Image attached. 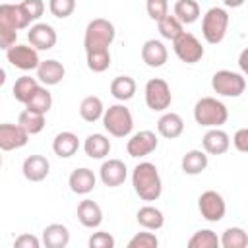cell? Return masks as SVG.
Instances as JSON below:
<instances>
[{"label":"cell","instance_id":"obj_1","mask_svg":"<svg viewBox=\"0 0 248 248\" xmlns=\"http://www.w3.org/2000/svg\"><path fill=\"white\" fill-rule=\"evenodd\" d=\"M132 186H134V192L140 196V200L143 202L159 200L163 192V182L157 167L149 161L138 163L132 170Z\"/></svg>","mask_w":248,"mask_h":248},{"label":"cell","instance_id":"obj_2","mask_svg":"<svg viewBox=\"0 0 248 248\" xmlns=\"http://www.w3.org/2000/svg\"><path fill=\"white\" fill-rule=\"evenodd\" d=\"M194 118L200 126L221 128L229 120V108L217 97H202L194 105Z\"/></svg>","mask_w":248,"mask_h":248},{"label":"cell","instance_id":"obj_3","mask_svg":"<svg viewBox=\"0 0 248 248\" xmlns=\"http://www.w3.org/2000/svg\"><path fill=\"white\" fill-rule=\"evenodd\" d=\"M116 37L114 25L105 17H95L87 23L85 35H83V46L85 52L89 50H108Z\"/></svg>","mask_w":248,"mask_h":248},{"label":"cell","instance_id":"obj_4","mask_svg":"<svg viewBox=\"0 0 248 248\" xmlns=\"http://www.w3.org/2000/svg\"><path fill=\"white\" fill-rule=\"evenodd\" d=\"M103 126L114 138H126V136H130L132 134V128H134V118H132L130 108L126 105H120V103L110 105L103 112Z\"/></svg>","mask_w":248,"mask_h":248},{"label":"cell","instance_id":"obj_5","mask_svg":"<svg viewBox=\"0 0 248 248\" xmlns=\"http://www.w3.org/2000/svg\"><path fill=\"white\" fill-rule=\"evenodd\" d=\"M229 29V14L221 6H213L202 17V35L209 45H219Z\"/></svg>","mask_w":248,"mask_h":248},{"label":"cell","instance_id":"obj_6","mask_svg":"<svg viewBox=\"0 0 248 248\" xmlns=\"http://www.w3.org/2000/svg\"><path fill=\"white\" fill-rule=\"evenodd\" d=\"M211 87L221 97H240L246 89V78L240 72L219 70L211 78Z\"/></svg>","mask_w":248,"mask_h":248},{"label":"cell","instance_id":"obj_7","mask_svg":"<svg viewBox=\"0 0 248 248\" xmlns=\"http://www.w3.org/2000/svg\"><path fill=\"white\" fill-rule=\"evenodd\" d=\"M145 105L155 110V112H163L170 107L172 103V93H170V87L165 79L161 78H151L147 83H145Z\"/></svg>","mask_w":248,"mask_h":248},{"label":"cell","instance_id":"obj_8","mask_svg":"<svg viewBox=\"0 0 248 248\" xmlns=\"http://www.w3.org/2000/svg\"><path fill=\"white\" fill-rule=\"evenodd\" d=\"M172 48H174V54H176L182 62H186V64H196V62H200V60L203 58V54H205V50H203L200 39H198L194 33H188V31H184L180 37H176V39L172 41Z\"/></svg>","mask_w":248,"mask_h":248},{"label":"cell","instance_id":"obj_9","mask_svg":"<svg viewBox=\"0 0 248 248\" xmlns=\"http://www.w3.org/2000/svg\"><path fill=\"white\" fill-rule=\"evenodd\" d=\"M198 209L202 213V217L209 223H217L225 217L227 213V203L223 200V196L215 190H205L202 192V196L198 198Z\"/></svg>","mask_w":248,"mask_h":248},{"label":"cell","instance_id":"obj_10","mask_svg":"<svg viewBox=\"0 0 248 248\" xmlns=\"http://www.w3.org/2000/svg\"><path fill=\"white\" fill-rule=\"evenodd\" d=\"M6 58L12 66L23 70V72H29V70H37L41 58H39V52L29 46V45H14L12 48L6 50Z\"/></svg>","mask_w":248,"mask_h":248},{"label":"cell","instance_id":"obj_11","mask_svg":"<svg viewBox=\"0 0 248 248\" xmlns=\"http://www.w3.org/2000/svg\"><path fill=\"white\" fill-rule=\"evenodd\" d=\"M157 145H159V140H157L155 132H151V130H140V132H136V134L128 140L126 151H128L130 157L140 159V157L151 155V153L157 149Z\"/></svg>","mask_w":248,"mask_h":248},{"label":"cell","instance_id":"obj_12","mask_svg":"<svg viewBox=\"0 0 248 248\" xmlns=\"http://www.w3.org/2000/svg\"><path fill=\"white\" fill-rule=\"evenodd\" d=\"M29 27L19 4H0V33H17Z\"/></svg>","mask_w":248,"mask_h":248},{"label":"cell","instance_id":"obj_13","mask_svg":"<svg viewBox=\"0 0 248 248\" xmlns=\"http://www.w3.org/2000/svg\"><path fill=\"white\" fill-rule=\"evenodd\" d=\"M56 31L48 23H33L27 31V41L29 45L39 52V50H50L56 45Z\"/></svg>","mask_w":248,"mask_h":248},{"label":"cell","instance_id":"obj_14","mask_svg":"<svg viewBox=\"0 0 248 248\" xmlns=\"http://www.w3.org/2000/svg\"><path fill=\"white\" fill-rule=\"evenodd\" d=\"M29 136L19 124L4 122L0 124V151H14L23 145H27Z\"/></svg>","mask_w":248,"mask_h":248},{"label":"cell","instance_id":"obj_15","mask_svg":"<svg viewBox=\"0 0 248 248\" xmlns=\"http://www.w3.org/2000/svg\"><path fill=\"white\" fill-rule=\"evenodd\" d=\"M99 176H101V182L108 188H116L120 184H124L126 176H128V169L124 165V161L120 159H108L101 165L99 169Z\"/></svg>","mask_w":248,"mask_h":248},{"label":"cell","instance_id":"obj_16","mask_svg":"<svg viewBox=\"0 0 248 248\" xmlns=\"http://www.w3.org/2000/svg\"><path fill=\"white\" fill-rule=\"evenodd\" d=\"M202 145L205 155H223L231 147V138L221 128H209L202 138Z\"/></svg>","mask_w":248,"mask_h":248},{"label":"cell","instance_id":"obj_17","mask_svg":"<svg viewBox=\"0 0 248 248\" xmlns=\"http://www.w3.org/2000/svg\"><path fill=\"white\" fill-rule=\"evenodd\" d=\"M66 76V68L62 66V62L48 58V60H41L37 66V81L43 83V87L48 85H58Z\"/></svg>","mask_w":248,"mask_h":248},{"label":"cell","instance_id":"obj_18","mask_svg":"<svg viewBox=\"0 0 248 248\" xmlns=\"http://www.w3.org/2000/svg\"><path fill=\"white\" fill-rule=\"evenodd\" d=\"M21 172L29 182H41L48 176L50 163L45 155H29L21 165Z\"/></svg>","mask_w":248,"mask_h":248},{"label":"cell","instance_id":"obj_19","mask_svg":"<svg viewBox=\"0 0 248 248\" xmlns=\"http://www.w3.org/2000/svg\"><path fill=\"white\" fill-rule=\"evenodd\" d=\"M169 58V50L165 46L163 41L159 39H149L143 43L141 46V60L149 66V68H161Z\"/></svg>","mask_w":248,"mask_h":248},{"label":"cell","instance_id":"obj_20","mask_svg":"<svg viewBox=\"0 0 248 248\" xmlns=\"http://www.w3.org/2000/svg\"><path fill=\"white\" fill-rule=\"evenodd\" d=\"M70 242V231L62 223H50L43 229L41 244L45 248H66Z\"/></svg>","mask_w":248,"mask_h":248},{"label":"cell","instance_id":"obj_21","mask_svg":"<svg viewBox=\"0 0 248 248\" xmlns=\"http://www.w3.org/2000/svg\"><path fill=\"white\" fill-rule=\"evenodd\" d=\"M78 221L87 229H97L103 223V209L97 202L85 198L78 205Z\"/></svg>","mask_w":248,"mask_h":248},{"label":"cell","instance_id":"obj_22","mask_svg":"<svg viewBox=\"0 0 248 248\" xmlns=\"http://www.w3.org/2000/svg\"><path fill=\"white\" fill-rule=\"evenodd\" d=\"M95 182H97V178H95L93 170L87 169V167L76 169V170H72V174L68 176V186H70V190H72L74 194H81V196L89 194V192L95 188Z\"/></svg>","mask_w":248,"mask_h":248},{"label":"cell","instance_id":"obj_23","mask_svg":"<svg viewBox=\"0 0 248 248\" xmlns=\"http://www.w3.org/2000/svg\"><path fill=\"white\" fill-rule=\"evenodd\" d=\"M157 132L167 140H176L184 132V120L176 112H165L157 120Z\"/></svg>","mask_w":248,"mask_h":248},{"label":"cell","instance_id":"obj_24","mask_svg":"<svg viewBox=\"0 0 248 248\" xmlns=\"http://www.w3.org/2000/svg\"><path fill=\"white\" fill-rule=\"evenodd\" d=\"M79 149V140L74 132H58L52 140V151L54 155L62 157V159H70L72 155H76Z\"/></svg>","mask_w":248,"mask_h":248},{"label":"cell","instance_id":"obj_25","mask_svg":"<svg viewBox=\"0 0 248 248\" xmlns=\"http://www.w3.org/2000/svg\"><path fill=\"white\" fill-rule=\"evenodd\" d=\"M83 151L89 159H105L110 153V140L105 134H89L83 141Z\"/></svg>","mask_w":248,"mask_h":248},{"label":"cell","instance_id":"obj_26","mask_svg":"<svg viewBox=\"0 0 248 248\" xmlns=\"http://www.w3.org/2000/svg\"><path fill=\"white\" fill-rule=\"evenodd\" d=\"M207 165H209V159L202 149H190L188 153H184V157L180 161L184 174H190V176L202 174L207 169Z\"/></svg>","mask_w":248,"mask_h":248},{"label":"cell","instance_id":"obj_27","mask_svg":"<svg viewBox=\"0 0 248 248\" xmlns=\"http://www.w3.org/2000/svg\"><path fill=\"white\" fill-rule=\"evenodd\" d=\"M136 219H138V223L145 231H159L165 225V215L155 205H143V207H140L138 213H136Z\"/></svg>","mask_w":248,"mask_h":248},{"label":"cell","instance_id":"obj_28","mask_svg":"<svg viewBox=\"0 0 248 248\" xmlns=\"http://www.w3.org/2000/svg\"><path fill=\"white\" fill-rule=\"evenodd\" d=\"M172 16L182 25H190L200 17V4L196 0H176L172 6Z\"/></svg>","mask_w":248,"mask_h":248},{"label":"cell","instance_id":"obj_29","mask_svg":"<svg viewBox=\"0 0 248 248\" xmlns=\"http://www.w3.org/2000/svg\"><path fill=\"white\" fill-rule=\"evenodd\" d=\"M136 81L134 78L130 76H116L112 81H110V95L118 101H130L134 95H136Z\"/></svg>","mask_w":248,"mask_h":248},{"label":"cell","instance_id":"obj_30","mask_svg":"<svg viewBox=\"0 0 248 248\" xmlns=\"http://www.w3.org/2000/svg\"><path fill=\"white\" fill-rule=\"evenodd\" d=\"M221 248H248V232L242 227H229L219 236Z\"/></svg>","mask_w":248,"mask_h":248},{"label":"cell","instance_id":"obj_31","mask_svg":"<svg viewBox=\"0 0 248 248\" xmlns=\"http://www.w3.org/2000/svg\"><path fill=\"white\" fill-rule=\"evenodd\" d=\"M39 85H41V83L37 81V78H31V76H21V78H17L16 83H14V87H12L14 99L25 105V103L31 99V95L37 91Z\"/></svg>","mask_w":248,"mask_h":248},{"label":"cell","instance_id":"obj_32","mask_svg":"<svg viewBox=\"0 0 248 248\" xmlns=\"http://www.w3.org/2000/svg\"><path fill=\"white\" fill-rule=\"evenodd\" d=\"M103 112H105V107L97 95H89L79 103V116L85 122H97L99 118H103Z\"/></svg>","mask_w":248,"mask_h":248},{"label":"cell","instance_id":"obj_33","mask_svg":"<svg viewBox=\"0 0 248 248\" xmlns=\"http://www.w3.org/2000/svg\"><path fill=\"white\" fill-rule=\"evenodd\" d=\"M52 107V95L46 87L39 85L37 91L31 95V99L25 103V108L27 110H33V112H41V114H46Z\"/></svg>","mask_w":248,"mask_h":248},{"label":"cell","instance_id":"obj_34","mask_svg":"<svg viewBox=\"0 0 248 248\" xmlns=\"http://www.w3.org/2000/svg\"><path fill=\"white\" fill-rule=\"evenodd\" d=\"M17 124L25 130L27 136H35V134L43 132V128H45V114L33 112V110H27V108H25V110L19 114Z\"/></svg>","mask_w":248,"mask_h":248},{"label":"cell","instance_id":"obj_35","mask_svg":"<svg viewBox=\"0 0 248 248\" xmlns=\"http://www.w3.org/2000/svg\"><path fill=\"white\" fill-rule=\"evenodd\" d=\"M186 248H221V246H219V236L215 231L202 229V231H196L188 238Z\"/></svg>","mask_w":248,"mask_h":248},{"label":"cell","instance_id":"obj_36","mask_svg":"<svg viewBox=\"0 0 248 248\" xmlns=\"http://www.w3.org/2000/svg\"><path fill=\"white\" fill-rule=\"evenodd\" d=\"M157 27H159L161 37H165L169 41H174L176 37H180L184 33V25L174 16H170V14H167L163 19H159L157 21Z\"/></svg>","mask_w":248,"mask_h":248},{"label":"cell","instance_id":"obj_37","mask_svg":"<svg viewBox=\"0 0 248 248\" xmlns=\"http://www.w3.org/2000/svg\"><path fill=\"white\" fill-rule=\"evenodd\" d=\"M87 68L95 74H103L110 66V50H89L85 52Z\"/></svg>","mask_w":248,"mask_h":248},{"label":"cell","instance_id":"obj_38","mask_svg":"<svg viewBox=\"0 0 248 248\" xmlns=\"http://www.w3.org/2000/svg\"><path fill=\"white\" fill-rule=\"evenodd\" d=\"M126 248H159V238L151 231H141L130 238Z\"/></svg>","mask_w":248,"mask_h":248},{"label":"cell","instance_id":"obj_39","mask_svg":"<svg viewBox=\"0 0 248 248\" xmlns=\"http://www.w3.org/2000/svg\"><path fill=\"white\" fill-rule=\"evenodd\" d=\"M19 8H21L23 16L27 17V21H29V25H31L33 21H37V19L43 16V12H45V2H43V0H23V2H19Z\"/></svg>","mask_w":248,"mask_h":248},{"label":"cell","instance_id":"obj_40","mask_svg":"<svg viewBox=\"0 0 248 248\" xmlns=\"http://www.w3.org/2000/svg\"><path fill=\"white\" fill-rule=\"evenodd\" d=\"M48 10H50V14H52L54 17L64 19V17H68V16L74 14L76 2H74V0H50V2H48Z\"/></svg>","mask_w":248,"mask_h":248},{"label":"cell","instance_id":"obj_41","mask_svg":"<svg viewBox=\"0 0 248 248\" xmlns=\"http://www.w3.org/2000/svg\"><path fill=\"white\" fill-rule=\"evenodd\" d=\"M89 248H114V236L107 231H97L91 232L89 240H87Z\"/></svg>","mask_w":248,"mask_h":248},{"label":"cell","instance_id":"obj_42","mask_svg":"<svg viewBox=\"0 0 248 248\" xmlns=\"http://www.w3.org/2000/svg\"><path fill=\"white\" fill-rule=\"evenodd\" d=\"M145 8H147V16L155 21L163 19L169 14V2L167 0H147Z\"/></svg>","mask_w":248,"mask_h":248},{"label":"cell","instance_id":"obj_43","mask_svg":"<svg viewBox=\"0 0 248 248\" xmlns=\"http://www.w3.org/2000/svg\"><path fill=\"white\" fill-rule=\"evenodd\" d=\"M41 238H37L31 232H21L14 240V248H41Z\"/></svg>","mask_w":248,"mask_h":248},{"label":"cell","instance_id":"obj_44","mask_svg":"<svg viewBox=\"0 0 248 248\" xmlns=\"http://www.w3.org/2000/svg\"><path fill=\"white\" fill-rule=\"evenodd\" d=\"M232 145L236 151L246 153L248 151V128H238L232 136Z\"/></svg>","mask_w":248,"mask_h":248},{"label":"cell","instance_id":"obj_45","mask_svg":"<svg viewBox=\"0 0 248 248\" xmlns=\"http://www.w3.org/2000/svg\"><path fill=\"white\" fill-rule=\"evenodd\" d=\"M246 56H248V48H244V50L240 52V58H238V64H240V70H242L240 74H242V76H244V74L248 72V64H246Z\"/></svg>","mask_w":248,"mask_h":248},{"label":"cell","instance_id":"obj_46","mask_svg":"<svg viewBox=\"0 0 248 248\" xmlns=\"http://www.w3.org/2000/svg\"><path fill=\"white\" fill-rule=\"evenodd\" d=\"M6 83V70L4 68H0V87Z\"/></svg>","mask_w":248,"mask_h":248},{"label":"cell","instance_id":"obj_47","mask_svg":"<svg viewBox=\"0 0 248 248\" xmlns=\"http://www.w3.org/2000/svg\"><path fill=\"white\" fill-rule=\"evenodd\" d=\"M2 163H4V159H2V151H0V167H2Z\"/></svg>","mask_w":248,"mask_h":248}]
</instances>
